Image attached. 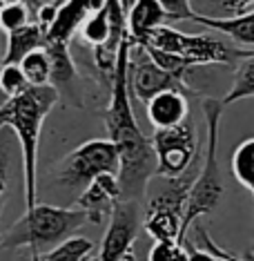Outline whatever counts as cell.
<instances>
[{
  "label": "cell",
  "instance_id": "cell-16",
  "mask_svg": "<svg viewBox=\"0 0 254 261\" xmlns=\"http://www.w3.org/2000/svg\"><path fill=\"white\" fill-rule=\"evenodd\" d=\"M194 14H196V11H194ZM194 22L208 27V29H216L218 34H223V36H228L230 40H234V43H239V45L254 47V9L243 16H239V18H210V16L196 14Z\"/></svg>",
  "mask_w": 254,
  "mask_h": 261
},
{
  "label": "cell",
  "instance_id": "cell-9",
  "mask_svg": "<svg viewBox=\"0 0 254 261\" xmlns=\"http://www.w3.org/2000/svg\"><path fill=\"white\" fill-rule=\"evenodd\" d=\"M183 81H185V76L167 74L163 69H158L140 45L132 47V51H129V96L134 100L147 103L156 94L167 90L185 92Z\"/></svg>",
  "mask_w": 254,
  "mask_h": 261
},
{
  "label": "cell",
  "instance_id": "cell-17",
  "mask_svg": "<svg viewBox=\"0 0 254 261\" xmlns=\"http://www.w3.org/2000/svg\"><path fill=\"white\" fill-rule=\"evenodd\" d=\"M183 217L167 210H145L143 228L154 243H183L181 237Z\"/></svg>",
  "mask_w": 254,
  "mask_h": 261
},
{
  "label": "cell",
  "instance_id": "cell-30",
  "mask_svg": "<svg viewBox=\"0 0 254 261\" xmlns=\"http://www.w3.org/2000/svg\"><path fill=\"white\" fill-rule=\"evenodd\" d=\"M3 43H5V36L0 34V65H3V56H5V49H3Z\"/></svg>",
  "mask_w": 254,
  "mask_h": 261
},
{
  "label": "cell",
  "instance_id": "cell-8",
  "mask_svg": "<svg viewBox=\"0 0 254 261\" xmlns=\"http://www.w3.org/2000/svg\"><path fill=\"white\" fill-rule=\"evenodd\" d=\"M140 230V205L136 201H118L109 217L96 261H125Z\"/></svg>",
  "mask_w": 254,
  "mask_h": 261
},
{
  "label": "cell",
  "instance_id": "cell-32",
  "mask_svg": "<svg viewBox=\"0 0 254 261\" xmlns=\"http://www.w3.org/2000/svg\"><path fill=\"white\" fill-rule=\"evenodd\" d=\"M132 257H134V254H129V257H127V259H125V261H132Z\"/></svg>",
  "mask_w": 254,
  "mask_h": 261
},
{
  "label": "cell",
  "instance_id": "cell-6",
  "mask_svg": "<svg viewBox=\"0 0 254 261\" xmlns=\"http://www.w3.org/2000/svg\"><path fill=\"white\" fill-rule=\"evenodd\" d=\"M121 156L109 139H94L78 145L61 161L56 170V181L69 190H85L100 174L118 176Z\"/></svg>",
  "mask_w": 254,
  "mask_h": 261
},
{
  "label": "cell",
  "instance_id": "cell-7",
  "mask_svg": "<svg viewBox=\"0 0 254 261\" xmlns=\"http://www.w3.org/2000/svg\"><path fill=\"white\" fill-rule=\"evenodd\" d=\"M150 143L156 156V176L179 179L196 159V132L192 121L172 129H156Z\"/></svg>",
  "mask_w": 254,
  "mask_h": 261
},
{
  "label": "cell",
  "instance_id": "cell-12",
  "mask_svg": "<svg viewBox=\"0 0 254 261\" xmlns=\"http://www.w3.org/2000/svg\"><path fill=\"white\" fill-rule=\"evenodd\" d=\"M147 121L154 129H172L179 127L190 116V105H187L185 92L181 90H167L156 94L145 103Z\"/></svg>",
  "mask_w": 254,
  "mask_h": 261
},
{
  "label": "cell",
  "instance_id": "cell-20",
  "mask_svg": "<svg viewBox=\"0 0 254 261\" xmlns=\"http://www.w3.org/2000/svg\"><path fill=\"white\" fill-rule=\"evenodd\" d=\"M252 96H254V54L239 63V67H236V72H234V79H232V87L228 90V94L223 96L221 103L230 105V103L252 98Z\"/></svg>",
  "mask_w": 254,
  "mask_h": 261
},
{
  "label": "cell",
  "instance_id": "cell-27",
  "mask_svg": "<svg viewBox=\"0 0 254 261\" xmlns=\"http://www.w3.org/2000/svg\"><path fill=\"white\" fill-rule=\"evenodd\" d=\"M150 261H187V248L183 243H154Z\"/></svg>",
  "mask_w": 254,
  "mask_h": 261
},
{
  "label": "cell",
  "instance_id": "cell-25",
  "mask_svg": "<svg viewBox=\"0 0 254 261\" xmlns=\"http://www.w3.org/2000/svg\"><path fill=\"white\" fill-rule=\"evenodd\" d=\"M16 136L11 129H0V203L7 192V179H9V163H11V141Z\"/></svg>",
  "mask_w": 254,
  "mask_h": 261
},
{
  "label": "cell",
  "instance_id": "cell-23",
  "mask_svg": "<svg viewBox=\"0 0 254 261\" xmlns=\"http://www.w3.org/2000/svg\"><path fill=\"white\" fill-rule=\"evenodd\" d=\"M32 22V14L27 9V3H0V34L9 36V34L18 32L25 25Z\"/></svg>",
  "mask_w": 254,
  "mask_h": 261
},
{
  "label": "cell",
  "instance_id": "cell-31",
  "mask_svg": "<svg viewBox=\"0 0 254 261\" xmlns=\"http://www.w3.org/2000/svg\"><path fill=\"white\" fill-rule=\"evenodd\" d=\"M0 215H3V203H0ZM0 239H3V237H0Z\"/></svg>",
  "mask_w": 254,
  "mask_h": 261
},
{
  "label": "cell",
  "instance_id": "cell-24",
  "mask_svg": "<svg viewBox=\"0 0 254 261\" xmlns=\"http://www.w3.org/2000/svg\"><path fill=\"white\" fill-rule=\"evenodd\" d=\"M27 90H32V87H29L20 65H0V94L5 96V100L20 96Z\"/></svg>",
  "mask_w": 254,
  "mask_h": 261
},
{
  "label": "cell",
  "instance_id": "cell-26",
  "mask_svg": "<svg viewBox=\"0 0 254 261\" xmlns=\"http://www.w3.org/2000/svg\"><path fill=\"white\" fill-rule=\"evenodd\" d=\"M158 3H161V9L167 22H183V20L194 22V18H196L190 0H158Z\"/></svg>",
  "mask_w": 254,
  "mask_h": 261
},
{
  "label": "cell",
  "instance_id": "cell-1",
  "mask_svg": "<svg viewBox=\"0 0 254 261\" xmlns=\"http://www.w3.org/2000/svg\"><path fill=\"white\" fill-rule=\"evenodd\" d=\"M136 45L129 34L125 36L118 51L116 69L111 76L109 105L105 112L107 139L116 145L121 156L118 183H121V201H138L145 197L147 183L156 176V156L150 139L140 132L136 116L132 112L129 96V51Z\"/></svg>",
  "mask_w": 254,
  "mask_h": 261
},
{
  "label": "cell",
  "instance_id": "cell-29",
  "mask_svg": "<svg viewBox=\"0 0 254 261\" xmlns=\"http://www.w3.org/2000/svg\"><path fill=\"white\" fill-rule=\"evenodd\" d=\"M185 248H187V261H216V257L210 252H203V250L192 248V246H185Z\"/></svg>",
  "mask_w": 254,
  "mask_h": 261
},
{
  "label": "cell",
  "instance_id": "cell-19",
  "mask_svg": "<svg viewBox=\"0 0 254 261\" xmlns=\"http://www.w3.org/2000/svg\"><path fill=\"white\" fill-rule=\"evenodd\" d=\"M230 170H232L234 179L243 186L247 192H252L254 197V136L245 139L243 143L232 152L230 156Z\"/></svg>",
  "mask_w": 254,
  "mask_h": 261
},
{
  "label": "cell",
  "instance_id": "cell-21",
  "mask_svg": "<svg viewBox=\"0 0 254 261\" xmlns=\"http://www.w3.org/2000/svg\"><path fill=\"white\" fill-rule=\"evenodd\" d=\"M20 69L25 74L29 87H49L51 85V61L45 49H38L34 54L20 61Z\"/></svg>",
  "mask_w": 254,
  "mask_h": 261
},
{
  "label": "cell",
  "instance_id": "cell-22",
  "mask_svg": "<svg viewBox=\"0 0 254 261\" xmlns=\"http://www.w3.org/2000/svg\"><path fill=\"white\" fill-rule=\"evenodd\" d=\"M94 243L85 237H72L47 254H40V261H87L92 257Z\"/></svg>",
  "mask_w": 254,
  "mask_h": 261
},
{
  "label": "cell",
  "instance_id": "cell-2",
  "mask_svg": "<svg viewBox=\"0 0 254 261\" xmlns=\"http://www.w3.org/2000/svg\"><path fill=\"white\" fill-rule=\"evenodd\" d=\"M61 100L54 87H32L20 96L0 105V129L14 132L20 145L22 181H25V212L38 205V145L47 114Z\"/></svg>",
  "mask_w": 254,
  "mask_h": 261
},
{
  "label": "cell",
  "instance_id": "cell-4",
  "mask_svg": "<svg viewBox=\"0 0 254 261\" xmlns=\"http://www.w3.org/2000/svg\"><path fill=\"white\" fill-rule=\"evenodd\" d=\"M221 116H223L221 100L203 98V118L205 125H208V141H205L203 165H201V172L194 179L192 192L185 203V212H183L181 237H185V232L196 219L210 215L223 197V179H221V168H218V125H221Z\"/></svg>",
  "mask_w": 254,
  "mask_h": 261
},
{
  "label": "cell",
  "instance_id": "cell-5",
  "mask_svg": "<svg viewBox=\"0 0 254 261\" xmlns=\"http://www.w3.org/2000/svg\"><path fill=\"white\" fill-rule=\"evenodd\" d=\"M140 47H152V49L174 54L183 58L190 67L214 65V63L230 65L234 61H245V58H250L254 54V51L241 49V47H236L234 43H228V40L205 36V34L192 36V34H183L170 25L156 27Z\"/></svg>",
  "mask_w": 254,
  "mask_h": 261
},
{
  "label": "cell",
  "instance_id": "cell-33",
  "mask_svg": "<svg viewBox=\"0 0 254 261\" xmlns=\"http://www.w3.org/2000/svg\"><path fill=\"white\" fill-rule=\"evenodd\" d=\"M132 261H136V259H134V257H132Z\"/></svg>",
  "mask_w": 254,
  "mask_h": 261
},
{
  "label": "cell",
  "instance_id": "cell-13",
  "mask_svg": "<svg viewBox=\"0 0 254 261\" xmlns=\"http://www.w3.org/2000/svg\"><path fill=\"white\" fill-rule=\"evenodd\" d=\"M51 61V87L58 92V96H69V100L80 105L78 98V72H76L74 58L69 54V47H45Z\"/></svg>",
  "mask_w": 254,
  "mask_h": 261
},
{
  "label": "cell",
  "instance_id": "cell-11",
  "mask_svg": "<svg viewBox=\"0 0 254 261\" xmlns=\"http://www.w3.org/2000/svg\"><path fill=\"white\" fill-rule=\"evenodd\" d=\"M103 5L105 3H61L54 22L45 34V47H69L87 14L100 9Z\"/></svg>",
  "mask_w": 254,
  "mask_h": 261
},
{
  "label": "cell",
  "instance_id": "cell-10",
  "mask_svg": "<svg viewBox=\"0 0 254 261\" xmlns=\"http://www.w3.org/2000/svg\"><path fill=\"white\" fill-rule=\"evenodd\" d=\"M121 201V183L114 174H100L80 192L78 207L92 223H103L105 217H111L116 203Z\"/></svg>",
  "mask_w": 254,
  "mask_h": 261
},
{
  "label": "cell",
  "instance_id": "cell-3",
  "mask_svg": "<svg viewBox=\"0 0 254 261\" xmlns=\"http://www.w3.org/2000/svg\"><path fill=\"white\" fill-rule=\"evenodd\" d=\"M87 221L90 219L80 207L38 203L5 232L0 239V248L16 250V248L29 246L32 254H47L56 246L76 237V230L82 228Z\"/></svg>",
  "mask_w": 254,
  "mask_h": 261
},
{
  "label": "cell",
  "instance_id": "cell-15",
  "mask_svg": "<svg viewBox=\"0 0 254 261\" xmlns=\"http://www.w3.org/2000/svg\"><path fill=\"white\" fill-rule=\"evenodd\" d=\"M38 49H45V32L40 29L36 22H29L18 32L5 36V65H20L22 58Z\"/></svg>",
  "mask_w": 254,
  "mask_h": 261
},
{
  "label": "cell",
  "instance_id": "cell-18",
  "mask_svg": "<svg viewBox=\"0 0 254 261\" xmlns=\"http://www.w3.org/2000/svg\"><path fill=\"white\" fill-rule=\"evenodd\" d=\"M80 40H85L92 47L105 45L111 36V22H109V3H105L100 9L87 14V18L82 20V25L78 29Z\"/></svg>",
  "mask_w": 254,
  "mask_h": 261
},
{
  "label": "cell",
  "instance_id": "cell-28",
  "mask_svg": "<svg viewBox=\"0 0 254 261\" xmlns=\"http://www.w3.org/2000/svg\"><path fill=\"white\" fill-rule=\"evenodd\" d=\"M212 5H216V9L223 14L221 18H239V16L254 9V3H247V0H221V3Z\"/></svg>",
  "mask_w": 254,
  "mask_h": 261
},
{
  "label": "cell",
  "instance_id": "cell-14",
  "mask_svg": "<svg viewBox=\"0 0 254 261\" xmlns=\"http://www.w3.org/2000/svg\"><path fill=\"white\" fill-rule=\"evenodd\" d=\"M167 25L158 0H138L127 11V34L136 45H143L156 27Z\"/></svg>",
  "mask_w": 254,
  "mask_h": 261
}]
</instances>
